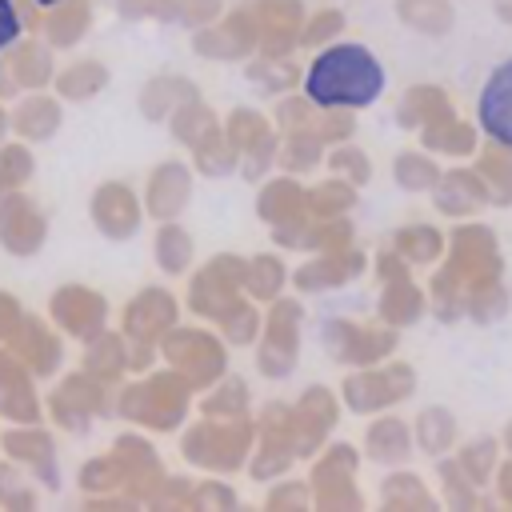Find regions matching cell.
Listing matches in <instances>:
<instances>
[{
	"mask_svg": "<svg viewBox=\"0 0 512 512\" xmlns=\"http://www.w3.org/2000/svg\"><path fill=\"white\" fill-rule=\"evenodd\" d=\"M476 116H480V128L500 140V144H512V56L500 60L484 84H480V100H476Z\"/></svg>",
	"mask_w": 512,
	"mask_h": 512,
	"instance_id": "obj_2",
	"label": "cell"
},
{
	"mask_svg": "<svg viewBox=\"0 0 512 512\" xmlns=\"http://www.w3.org/2000/svg\"><path fill=\"white\" fill-rule=\"evenodd\" d=\"M16 32H20L16 12H12V4H8V0H0V48H8V44L16 40Z\"/></svg>",
	"mask_w": 512,
	"mask_h": 512,
	"instance_id": "obj_3",
	"label": "cell"
},
{
	"mask_svg": "<svg viewBox=\"0 0 512 512\" xmlns=\"http://www.w3.org/2000/svg\"><path fill=\"white\" fill-rule=\"evenodd\" d=\"M308 96L328 108H364L384 88V68L364 44H336L316 56L304 80Z\"/></svg>",
	"mask_w": 512,
	"mask_h": 512,
	"instance_id": "obj_1",
	"label": "cell"
},
{
	"mask_svg": "<svg viewBox=\"0 0 512 512\" xmlns=\"http://www.w3.org/2000/svg\"><path fill=\"white\" fill-rule=\"evenodd\" d=\"M44 4H52V0H44Z\"/></svg>",
	"mask_w": 512,
	"mask_h": 512,
	"instance_id": "obj_4",
	"label": "cell"
}]
</instances>
